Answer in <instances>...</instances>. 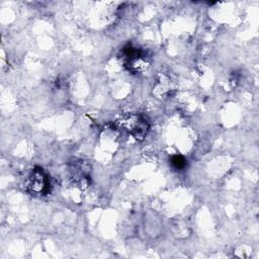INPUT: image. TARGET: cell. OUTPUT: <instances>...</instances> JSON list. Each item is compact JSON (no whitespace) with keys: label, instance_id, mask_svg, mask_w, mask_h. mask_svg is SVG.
<instances>
[{"label":"cell","instance_id":"3","mask_svg":"<svg viewBox=\"0 0 259 259\" xmlns=\"http://www.w3.org/2000/svg\"><path fill=\"white\" fill-rule=\"evenodd\" d=\"M70 172H71L72 178L80 180V179L87 178L90 170H89L88 164L85 161L78 159V160H73L70 163Z\"/></svg>","mask_w":259,"mask_h":259},{"label":"cell","instance_id":"1","mask_svg":"<svg viewBox=\"0 0 259 259\" xmlns=\"http://www.w3.org/2000/svg\"><path fill=\"white\" fill-rule=\"evenodd\" d=\"M25 186L27 192L32 195H45L49 192L50 180L41 168L35 167L28 175Z\"/></svg>","mask_w":259,"mask_h":259},{"label":"cell","instance_id":"4","mask_svg":"<svg viewBox=\"0 0 259 259\" xmlns=\"http://www.w3.org/2000/svg\"><path fill=\"white\" fill-rule=\"evenodd\" d=\"M170 164L175 170H184L187 166V161L181 155H174L170 159Z\"/></svg>","mask_w":259,"mask_h":259},{"label":"cell","instance_id":"2","mask_svg":"<svg viewBox=\"0 0 259 259\" xmlns=\"http://www.w3.org/2000/svg\"><path fill=\"white\" fill-rule=\"evenodd\" d=\"M127 122L130 124L128 131L137 140H142L146 137L149 130V124L144 117L140 115H135L132 116L130 120H127Z\"/></svg>","mask_w":259,"mask_h":259}]
</instances>
